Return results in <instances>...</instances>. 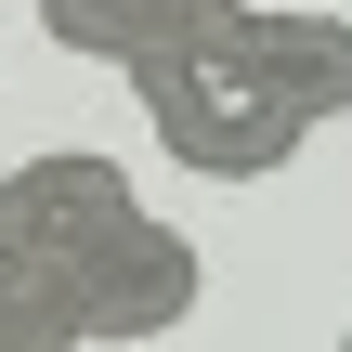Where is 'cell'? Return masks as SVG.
Returning <instances> with one entry per match:
<instances>
[{"label": "cell", "instance_id": "obj_5", "mask_svg": "<svg viewBox=\"0 0 352 352\" xmlns=\"http://www.w3.org/2000/svg\"><path fill=\"white\" fill-rule=\"evenodd\" d=\"M235 0H39V26L65 39V52H91V65H144V52H170V39H209Z\"/></svg>", "mask_w": 352, "mask_h": 352}, {"label": "cell", "instance_id": "obj_1", "mask_svg": "<svg viewBox=\"0 0 352 352\" xmlns=\"http://www.w3.org/2000/svg\"><path fill=\"white\" fill-rule=\"evenodd\" d=\"M131 78V104H144V131H157V157L170 170H196V183H274L314 131L222 52V26L209 39H170V52H144V65H118Z\"/></svg>", "mask_w": 352, "mask_h": 352}, {"label": "cell", "instance_id": "obj_6", "mask_svg": "<svg viewBox=\"0 0 352 352\" xmlns=\"http://www.w3.org/2000/svg\"><path fill=\"white\" fill-rule=\"evenodd\" d=\"M0 352H91L78 314H65V287H52L26 248H0Z\"/></svg>", "mask_w": 352, "mask_h": 352}, {"label": "cell", "instance_id": "obj_3", "mask_svg": "<svg viewBox=\"0 0 352 352\" xmlns=\"http://www.w3.org/2000/svg\"><path fill=\"white\" fill-rule=\"evenodd\" d=\"M196 300H209V261H196V235H170V222H131V235H104V248L65 274L78 340H170Z\"/></svg>", "mask_w": 352, "mask_h": 352}, {"label": "cell", "instance_id": "obj_4", "mask_svg": "<svg viewBox=\"0 0 352 352\" xmlns=\"http://www.w3.org/2000/svg\"><path fill=\"white\" fill-rule=\"evenodd\" d=\"M222 52L300 118V131H327V118H352V13H222Z\"/></svg>", "mask_w": 352, "mask_h": 352}, {"label": "cell", "instance_id": "obj_7", "mask_svg": "<svg viewBox=\"0 0 352 352\" xmlns=\"http://www.w3.org/2000/svg\"><path fill=\"white\" fill-rule=\"evenodd\" d=\"M340 352H352V327H340Z\"/></svg>", "mask_w": 352, "mask_h": 352}, {"label": "cell", "instance_id": "obj_2", "mask_svg": "<svg viewBox=\"0 0 352 352\" xmlns=\"http://www.w3.org/2000/svg\"><path fill=\"white\" fill-rule=\"evenodd\" d=\"M144 222V196H131V170L104 157V144H52V157H26V170H0V248H26L52 287L104 248V235H131Z\"/></svg>", "mask_w": 352, "mask_h": 352}]
</instances>
